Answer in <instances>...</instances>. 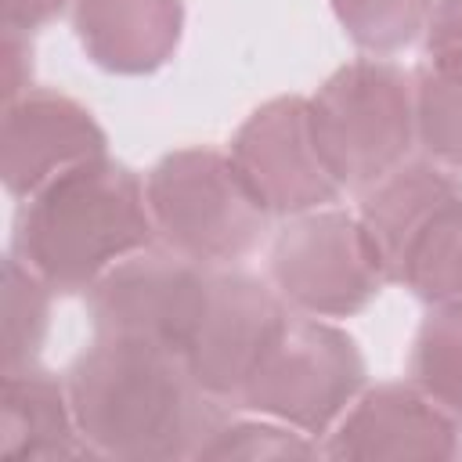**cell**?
Masks as SVG:
<instances>
[{
  "label": "cell",
  "mask_w": 462,
  "mask_h": 462,
  "mask_svg": "<svg viewBox=\"0 0 462 462\" xmlns=\"http://www.w3.org/2000/svg\"><path fill=\"white\" fill-rule=\"evenodd\" d=\"M29 76H32V47H29V32L18 29H4V97L14 101L29 90Z\"/></svg>",
  "instance_id": "obj_21"
},
{
  "label": "cell",
  "mask_w": 462,
  "mask_h": 462,
  "mask_svg": "<svg viewBox=\"0 0 462 462\" xmlns=\"http://www.w3.org/2000/svg\"><path fill=\"white\" fill-rule=\"evenodd\" d=\"M152 242L144 184L130 166L97 155L22 199L11 253L54 292H87L105 271Z\"/></svg>",
  "instance_id": "obj_2"
},
{
  "label": "cell",
  "mask_w": 462,
  "mask_h": 462,
  "mask_svg": "<svg viewBox=\"0 0 462 462\" xmlns=\"http://www.w3.org/2000/svg\"><path fill=\"white\" fill-rule=\"evenodd\" d=\"M155 238L206 267H227L260 245L267 209L256 202L231 155L177 148L144 177Z\"/></svg>",
  "instance_id": "obj_4"
},
{
  "label": "cell",
  "mask_w": 462,
  "mask_h": 462,
  "mask_svg": "<svg viewBox=\"0 0 462 462\" xmlns=\"http://www.w3.org/2000/svg\"><path fill=\"white\" fill-rule=\"evenodd\" d=\"M51 285L14 253L4 263V372L36 365L51 325Z\"/></svg>",
  "instance_id": "obj_18"
},
{
  "label": "cell",
  "mask_w": 462,
  "mask_h": 462,
  "mask_svg": "<svg viewBox=\"0 0 462 462\" xmlns=\"http://www.w3.org/2000/svg\"><path fill=\"white\" fill-rule=\"evenodd\" d=\"M408 372L433 404L462 422V300L433 303L415 332Z\"/></svg>",
  "instance_id": "obj_16"
},
{
  "label": "cell",
  "mask_w": 462,
  "mask_h": 462,
  "mask_svg": "<svg viewBox=\"0 0 462 462\" xmlns=\"http://www.w3.org/2000/svg\"><path fill=\"white\" fill-rule=\"evenodd\" d=\"M365 386V357L357 343L310 314L285 321L260 357L235 408L278 419L310 437H328Z\"/></svg>",
  "instance_id": "obj_5"
},
{
  "label": "cell",
  "mask_w": 462,
  "mask_h": 462,
  "mask_svg": "<svg viewBox=\"0 0 462 462\" xmlns=\"http://www.w3.org/2000/svg\"><path fill=\"white\" fill-rule=\"evenodd\" d=\"M0 455L4 458H94L83 440L69 386L61 375L25 365L4 372V401H0Z\"/></svg>",
  "instance_id": "obj_14"
},
{
  "label": "cell",
  "mask_w": 462,
  "mask_h": 462,
  "mask_svg": "<svg viewBox=\"0 0 462 462\" xmlns=\"http://www.w3.org/2000/svg\"><path fill=\"white\" fill-rule=\"evenodd\" d=\"M209 271L166 245L119 260L87 289L94 336L141 339L180 354L202 310Z\"/></svg>",
  "instance_id": "obj_7"
},
{
  "label": "cell",
  "mask_w": 462,
  "mask_h": 462,
  "mask_svg": "<svg viewBox=\"0 0 462 462\" xmlns=\"http://www.w3.org/2000/svg\"><path fill=\"white\" fill-rule=\"evenodd\" d=\"M426 51H462V0H437L426 25Z\"/></svg>",
  "instance_id": "obj_22"
},
{
  "label": "cell",
  "mask_w": 462,
  "mask_h": 462,
  "mask_svg": "<svg viewBox=\"0 0 462 462\" xmlns=\"http://www.w3.org/2000/svg\"><path fill=\"white\" fill-rule=\"evenodd\" d=\"M289 321V303L249 271L213 267L202 310L180 350L188 372L235 408L267 346Z\"/></svg>",
  "instance_id": "obj_8"
},
{
  "label": "cell",
  "mask_w": 462,
  "mask_h": 462,
  "mask_svg": "<svg viewBox=\"0 0 462 462\" xmlns=\"http://www.w3.org/2000/svg\"><path fill=\"white\" fill-rule=\"evenodd\" d=\"M65 0H4V29L32 32L54 14H61Z\"/></svg>",
  "instance_id": "obj_23"
},
{
  "label": "cell",
  "mask_w": 462,
  "mask_h": 462,
  "mask_svg": "<svg viewBox=\"0 0 462 462\" xmlns=\"http://www.w3.org/2000/svg\"><path fill=\"white\" fill-rule=\"evenodd\" d=\"M462 199V180L433 159L401 162L379 184L361 191V227L379 256L386 282H397L401 263L430 220Z\"/></svg>",
  "instance_id": "obj_13"
},
{
  "label": "cell",
  "mask_w": 462,
  "mask_h": 462,
  "mask_svg": "<svg viewBox=\"0 0 462 462\" xmlns=\"http://www.w3.org/2000/svg\"><path fill=\"white\" fill-rule=\"evenodd\" d=\"M318 455H325V444H318V437L263 415L260 422L227 419L224 430L202 451V458H318Z\"/></svg>",
  "instance_id": "obj_20"
},
{
  "label": "cell",
  "mask_w": 462,
  "mask_h": 462,
  "mask_svg": "<svg viewBox=\"0 0 462 462\" xmlns=\"http://www.w3.org/2000/svg\"><path fill=\"white\" fill-rule=\"evenodd\" d=\"M346 36L368 54H393L426 32L433 0H332Z\"/></svg>",
  "instance_id": "obj_19"
},
{
  "label": "cell",
  "mask_w": 462,
  "mask_h": 462,
  "mask_svg": "<svg viewBox=\"0 0 462 462\" xmlns=\"http://www.w3.org/2000/svg\"><path fill=\"white\" fill-rule=\"evenodd\" d=\"M314 144L343 191H368L415 148L411 76L379 58L336 69L307 97Z\"/></svg>",
  "instance_id": "obj_3"
},
{
  "label": "cell",
  "mask_w": 462,
  "mask_h": 462,
  "mask_svg": "<svg viewBox=\"0 0 462 462\" xmlns=\"http://www.w3.org/2000/svg\"><path fill=\"white\" fill-rule=\"evenodd\" d=\"M397 285L411 289L430 307L462 300V199L440 209L415 238L401 263Z\"/></svg>",
  "instance_id": "obj_17"
},
{
  "label": "cell",
  "mask_w": 462,
  "mask_h": 462,
  "mask_svg": "<svg viewBox=\"0 0 462 462\" xmlns=\"http://www.w3.org/2000/svg\"><path fill=\"white\" fill-rule=\"evenodd\" d=\"M108 137L97 119L54 90H25L4 112V188L29 199L58 173L105 155Z\"/></svg>",
  "instance_id": "obj_11"
},
{
  "label": "cell",
  "mask_w": 462,
  "mask_h": 462,
  "mask_svg": "<svg viewBox=\"0 0 462 462\" xmlns=\"http://www.w3.org/2000/svg\"><path fill=\"white\" fill-rule=\"evenodd\" d=\"M231 162L267 213L296 217L339 199L307 116V97H274L260 105L231 141Z\"/></svg>",
  "instance_id": "obj_9"
},
{
  "label": "cell",
  "mask_w": 462,
  "mask_h": 462,
  "mask_svg": "<svg viewBox=\"0 0 462 462\" xmlns=\"http://www.w3.org/2000/svg\"><path fill=\"white\" fill-rule=\"evenodd\" d=\"M328 458H462V422L415 383H379L328 430Z\"/></svg>",
  "instance_id": "obj_10"
},
{
  "label": "cell",
  "mask_w": 462,
  "mask_h": 462,
  "mask_svg": "<svg viewBox=\"0 0 462 462\" xmlns=\"http://www.w3.org/2000/svg\"><path fill=\"white\" fill-rule=\"evenodd\" d=\"M267 274L278 296L310 318H350L386 285L361 220L325 206L296 213L278 231Z\"/></svg>",
  "instance_id": "obj_6"
},
{
  "label": "cell",
  "mask_w": 462,
  "mask_h": 462,
  "mask_svg": "<svg viewBox=\"0 0 462 462\" xmlns=\"http://www.w3.org/2000/svg\"><path fill=\"white\" fill-rule=\"evenodd\" d=\"M430 58L411 76L415 90V144L426 159L462 173V51H426Z\"/></svg>",
  "instance_id": "obj_15"
},
{
  "label": "cell",
  "mask_w": 462,
  "mask_h": 462,
  "mask_svg": "<svg viewBox=\"0 0 462 462\" xmlns=\"http://www.w3.org/2000/svg\"><path fill=\"white\" fill-rule=\"evenodd\" d=\"M72 25L97 69L144 76L173 58L184 7L180 0H76Z\"/></svg>",
  "instance_id": "obj_12"
},
{
  "label": "cell",
  "mask_w": 462,
  "mask_h": 462,
  "mask_svg": "<svg viewBox=\"0 0 462 462\" xmlns=\"http://www.w3.org/2000/svg\"><path fill=\"white\" fill-rule=\"evenodd\" d=\"M65 386L94 458H202L231 419V404L213 397L180 354L123 336H94L69 365Z\"/></svg>",
  "instance_id": "obj_1"
}]
</instances>
